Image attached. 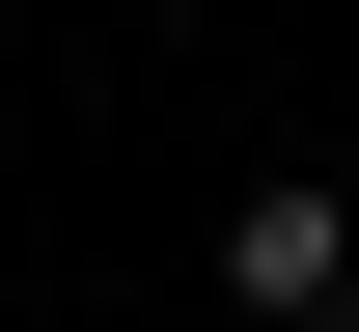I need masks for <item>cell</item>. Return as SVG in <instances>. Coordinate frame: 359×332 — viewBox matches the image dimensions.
Segmentation results:
<instances>
[{
	"mask_svg": "<svg viewBox=\"0 0 359 332\" xmlns=\"http://www.w3.org/2000/svg\"><path fill=\"white\" fill-rule=\"evenodd\" d=\"M222 332H359V194L332 166H249L222 194Z\"/></svg>",
	"mask_w": 359,
	"mask_h": 332,
	"instance_id": "6da1fadb",
	"label": "cell"
}]
</instances>
